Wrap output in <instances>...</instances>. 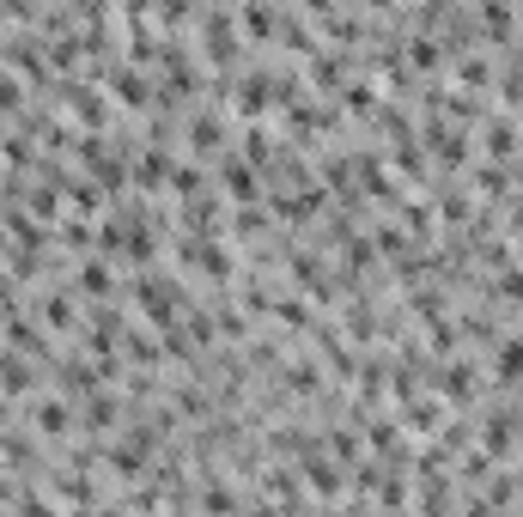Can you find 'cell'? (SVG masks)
<instances>
[{"mask_svg": "<svg viewBox=\"0 0 523 517\" xmlns=\"http://www.w3.org/2000/svg\"><path fill=\"white\" fill-rule=\"evenodd\" d=\"M31 390H37V365H31V353L7 347V353H0V396H31Z\"/></svg>", "mask_w": 523, "mask_h": 517, "instance_id": "1", "label": "cell"}, {"mask_svg": "<svg viewBox=\"0 0 523 517\" xmlns=\"http://www.w3.org/2000/svg\"><path fill=\"white\" fill-rule=\"evenodd\" d=\"M517 432H523V414H517V408H505V414H487V426H481V451H487V457H511Z\"/></svg>", "mask_w": 523, "mask_h": 517, "instance_id": "2", "label": "cell"}, {"mask_svg": "<svg viewBox=\"0 0 523 517\" xmlns=\"http://www.w3.org/2000/svg\"><path fill=\"white\" fill-rule=\"evenodd\" d=\"M444 420H451V414H444V402H420V396H408V408H402V432H408V438H438Z\"/></svg>", "mask_w": 523, "mask_h": 517, "instance_id": "3", "label": "cell"}, {"mask_svg": "<svg viewBox=\"0 0 523 517\" xmlns=\"http://www.w3.org/2000/svg\"><path fill=\"white\" fill-rule=\"evenodd\" d=\"M517 140H523V134H517V116H511V110H493L487 128H481V146H487L493 159H511V153H517Z\"/></svg>", "mask_w": 523, "mask_h": 517, "instance_id": "4", "label": "cell"}, {"mask_svg": "<svg viewBox=\"0 0 523 517\" xmlns=\"http://www.w3.org/2000/svg\"><path fill=\"white\" fill-rule=\"evenodd\" d=\"M31 420H37L43 438H67V432H73V402H67V396H43V402L31 408Z\"/></svg>", "mask_w": 523, "mask_h": 517, "instance_id": "5", "label": "cell"}, {"mask_svg": "<svg viewBox=\"0 0 523 517\" xmlns=\"http://www.w3.org/2000/svg\"><path fill=\"white\" fill-rule=\"evenodd\" d=\"M438 390L451 396V402H469V396H475V359H463V353H457V359H444Z\"/></svg>", "mask_w": 523, "mask_h": 517, "instance_id": "6", "label": "cell"}, {"mask_svg": "<svg viewBox=\"0 0 523 517\" xmlns=\"http://www.w3.org/2000/svg\"><path fill=\"white\" fill-rule=\"evenodd\" d=\"M226 195L244 201V207L262 201V183H256V165H250V159H226Z\"/></svg>", "mask_w": 523, "mask_h": 517, "instance_id": "7", "label": "cell"}, {"mask_svg": "<svg viewBox=\"0 0 523 517\" xmlns=\"http://www.w3.org/2000/svg\"><path fill=\"white\" fill-rule=\"evenodd\" d=\"M493 378L499 384H523V335H505L493 347Z\"/></svg>", "mask_w": 523, "mask_h": 517, "instance_id": "8", "label": "cell"}, {"mask_svg": "<svg viewBox=\"0 0 523 517\" xmlns=\"http://www.w3.org/2000/svg\"><path fill=\"white\" fill-rule=\"evenodd\" d=\"M481 19H487L493 43H511V31H517V7H511V0H481Z\"/></svg>", "mask_w": 523, "mask_h": 517, "instance_id": "9", "label": "cell"}, {"mask_svg": "<svg viewBox=\"0 0 523 517\" xmlns=\"http://www.w3.org/2000/svg\"><path fill=\"white\" fill-rule=\"evenodd\" d=\"M274 31H280L274 7H268V0H250V7H244V37L250 43H274Z\"/></svg>", "mask_w": 523, "mask_h": 517, "instance_id": "10", "label": "cell"}, {"mask_svg": "<svg viewBox=\"0 0 523 517\" xmlns=\"http://www.w3.org/2000/svg\"><path fill=\"white\" fill-rule=\"evenodd\" d=\"M116 420H122V402H116L110 390H92V396H86V426H92V432H110Z\"/></svg>", "mask_w": 523, "mask_h": 517, "instance_id": "11", "label": "cell"}, {"mask_svg": "<svg viewBox=\"0 0 523 517\" xmlns=\"http://www.w3.org/2000/svg\"><path fill=\"white\" fill-rule=\"evenodd\" d=\"M286 390H292V396H305V390L317 396V390H323V365H317V359H292V365H286Z\"/></svg>", "mask_w": 523, "mask_h": 517, "instance_id": "12", "label": "cell"}, {"mask_svg": "<svg viewBox=\"0 0 523 517\" xmlns=\"http://www.w3.org/2000/svg\"><path fill=\"white\" fill-rule=\"evenodd\" d=\"M134 183L153 195V189H165L171 183V159H159V153H140V165H134Z\"/></svg>", "mask_w": 523, "mask_h": 517, "instance_id": "13", "label": "cell"}, {"mask_svg": "<svg viewBox=\"0 0 523 517\" xmlns=\"http://www.w3.org/2000/svg\"><path fill=\"white\" fill-rule=\"evenodd\" d=\"M110 92H116L122 104H146V98H153V92H146V80H140L134 67H116V73H110Z\"/></svg>", "mask_w": 523, "mask_h": 517, "instance_id": "14", "label": "cell"}, {"mask_svg": "<svg viewBox=\"0 0 523 517\" xmlns=\"http://www.w3.org/2000/svg\"><path fill=\"white\" fill-rule=\"evenodd\" d=\"M80 292H86V299H110V268H104L98 256L80 268Z\"/></svg>", "mask_w": 523, "mask_h": 517, "instance_id": "15", "label": "cell"}, {"mask_svg": "<svg viewBox=\"0 0 523 517\" xmlns=\"http://www.w3.org/2000/svg\"><path fill=\"white\" fill-rule=\"evenodd\" d=\"M43 329H49V335H61V329H73V305L61 299V292H49V299H43Z\"/></svg>", "mask_w": 523, "mask_h": 517, "instance_id": "16", "label": "cell"}, {"mask_svg": "<svg viewBox=\"0 0 523 517\" xmlns=\"http://www.w3.org/2000/svg\"><path fill=\"white\" fill-rule=\"evenodd\" d=\"M463 86H469V92H487V86H493L487 55H463Z\"/></svg>", "mask_w": 523, "mask_h": 517, "instance_id": "17", "label": "cell"}, {"mask_svg": "<svg viewBox=\"0 0 523 517\" xmlns=\"http://www.w3.org/2000/svg\"><path fill=\"white\" fill-rule=\"evenodd\" d=\"M219 140H226L219 116H195V134H189V146H195V153H207V146H219Z\"/></svg>", "mask_w": 523, "mask_h": 517, "instance_id": "18", "label": "cell"}, {"mask_svg": "<svg viewBox=\"0 0 523 517\" xmlns=\"http://www.w3.org/2000/svg\"><path fill=\"white\" fill-rule=\"evenodd\" d=\"M408 61H414L420 73H432V67H438V43H432V37H414V43H408Z\"/></svg>", "mask_w": 523, "mask_h": 517, "instance_id": "19", "label": "cell"}, {"mask_svg": "<svg viewBox=\"0 0 523 517\" xmlns=\"http://www.w3.org/2000/svg\"><path fill=\"white\" fill-rule=\"evenodd\" d=\"M475 189H481V195H505V189H511V177H505L499 165H481V171H475Z\"/></svg>", "mask_w": 523, "mask_h": 517, "instance_id": "20", "label": "cell"}, {"mask_svg": "<svg viewBox=\"0 0 523 517\" xmlns=\"http://www.w3.org/2000/svg\"><path fill=\"white\" fill-rule=\"evenodd\" d=\"M499 292L511 305H523V268H505V280H499Z\"/></svg>", "mask_w": 523, "mask_h": 517, "instance_id": "21", "label": "cell"}, {"mask_svg": "<svg viewBox=\"0 0 523 517\" xmlns=\"http://www.w3.org/2000/svg\"><path fill=\"white\" fill-rule=\"evenodd\" d=\"M61 238H67V244H73V250H86V244H92V232H86V226H80V219H61Z\"/></svg>", "mask_w": 523, "mask_h": 517, "instance_id": "22", "label": "cell"}, {"mask_svg": "<svg viewBox=\"0 0 523 517\" xmlns=\"http://www.w3.org/2000/svg\"><path fill=\"white\" fill-rule=\"evenodd\" d=\"M31 207H37L43 219H55V213H61V201H55V189H31Z\"/></svg>", "mask_w": 523, "mask_h": 517, "instance_id": "23", "label": "cell"}, {"mask_svg": "<svg viewBox=\"0 0 523 517\" xmlns=\"http://www.w3.org/2000/svg\"><path fill=\"white\" fill-rule=\"evenodd\" d=\"M0 110H19V86H13L7 67H0Z\"/></svg>", "mask_w": 523, "mask_h": 517, "instance_id": "24", "label": "cell"}, {"mask_svg": "<svg viewBox=\"0 0 523 517\" xmlns=\"http://www.w3.org/2000/svg\"><path fill=\"white\" fill-rule=\"evenodd\" d=\"M365 7H390V0H365Z\"/></svg>", "mask_w": 523, "mask_h": 517, "instance_id": "25", "label": "cell"}]
</instances>
